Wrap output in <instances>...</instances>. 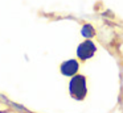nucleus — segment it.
<instances>
[{
  "label": "nucleus",
  "instance_id": "4",
  "mask_svg": "<svg viewBox=\"0 0 123 113\" xmlns=\"http://www.w3.org/2000/svg\"><path fill=\"white\" fill-rule=\"evenodd\" d=\"M81 34H82V37H85V38H91V37L95 36V29H94L90 24H85V25L81 28Z\"/></svg>",
  "mask_w": 123,
  "mask_h": 113
},
{
  "label": "nucleus",
  "instance_id": "3",
  "mask_svg": "<svg viewBox=\"0 0 123 113\" xmlns=\"http://www.w3.org/2000/svg\"><path fill=\"white\" fill-rule=\"evenodd\" d=\"M78 68H80V63L75 59H68L65 62L61 63L60 66V71H61L62 75L65 76H75V74L78 72Z\"/></svg>",
  "mask_w": 123,
  "mask_h": 113
},
{
  "label": "nucleus",
  "instance_id": "2",
  "mask_svg": "<svg viewBox=\"0 0 123 113\" xmlns=\"http://www.w3.org/2000/svg\"><path fill=\"white\" fill-rule=\"evenodd\" d=\"M97 51V46L93 41L90 39H86V41L81 42L77 47V57L80 58L81 60H87L90 59L91 57H94Z\"/></svg>",
  "mask_w": 123,
  "mask_h": 113
},
{
  "label": "nucleus",
  "instance_id": "1",
  "mask_svg": "<svg viewBox=\"0 0 123 113\" xmlns=\"http://www.w3.org/2000/svg\"><path fill=\"white\" fill-rule=\"evenodd\" d=\"M69 93L74 100H83L87 95L86 78L83 75H75L69 81Z\"/></svg>",
  "mask_w": 123,
  "mask_h": 113
}]
</instances>
